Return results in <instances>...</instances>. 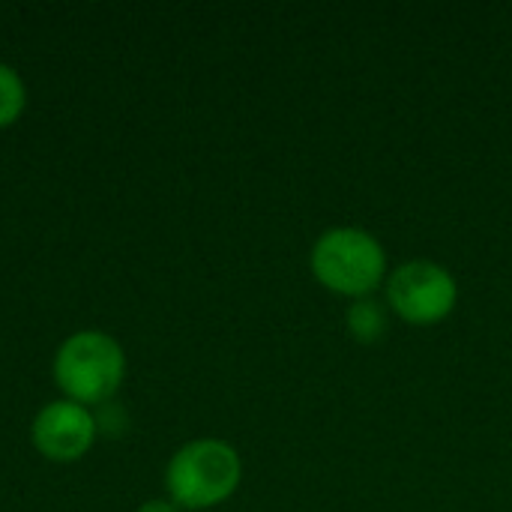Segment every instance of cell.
Instances as JSON below:
<instances>
[{
    "mask_svg": "<svg viewBox=\"0 0 512 512\" xmlns=\"http://www.w3.org/2000/svg\"><path fill=\"white\" fill-rule=\"evenodd\" d=\"M240 477L243 462L228 441L198 438L171 456L165 468V489L168 501L180 510H210L237 492Z\"/></svg>",
    "mask_w": 512,
    "mask_h": 512,
    "instance_id": "6da1fadb",
    "label": "cell"
},
{
    "mask_svg": "<svg viewBox=\"0 0 512 512\" xmlns=\"http://www.w3.org/2000/svg\"><path fill=\"white\" fill-rule=\"evenodd\" d=\"M312 276L339 297H372V291L387 279V252L375 234L339 225L324 231L309 255Z\"/></svg>",
    "mask_w": 512,
    "mask_h": 512,
    "instance_id": "7a4b0ae2",
    "label": "cell"
},
{
    "mask_svg": "<svg viewBox=\"0 0 512 512\" xmlns=\"http://www.w3.org/2000/svg\"><path fill=\"white\" fill-rule=\"evenodd\" d=\"M126 375V354L102 330H78L54 354V384L63 399L84 408L105 405L120 390Z\"/></svg>",
    "mask_w": 512,
    "mask_h": 512,
    "instance_id": "3957f363",
    "label": "cell"
},
{
    "mask_svg": "<svg viewBox=\"0 0 512 512\" xmlns=\"http://www.w3.org/2000/svg\"><path fill=\"white\" fill-rule=\"evenodd\" d=\"M387 303L390 309L414 327H432L450 318L459 303L456 276L429 258H414L399 264L387 276Z\"/></svg>",
    "mask_w": 512,
    "mask_h": 512,
    "instance_id": "277c9868",
    "label": "cell"
},
{
    "mask_svg": "<svg viewBox=\"0 0 512 512\" xmlns=\"http://www.w3.org/2000/svg\"><path fill=\"white\" fill-rule=\"evenodd\" d=\"M96 420L93 411L69 402V399H57L48 402L36 417H33V447L39 456H45L48 462H78L90 453L93 441H96Z\"/></svg>",
    "mask_w": 512,
    "mask_h": 512,
    "instance_id": "5b68a950",
    "label": "cell"
},
{
    "mask_svg": "<svg viewBox=\"0 0 512 512\" xmlns=\"http://www.w3.org/2000/svg\"><path fill=\"white\" fill-rule=\"evenodd\" d=\"M345 324H348V333L360 345H375L384 339V333L390 327V315H387L384 303H378L375 297H360L351 303Z\"/></svg>",
    "mask_w": 512,
    "mask_h": 512,
    "instance_id": "8992f818",
    "label": "cell"
},
{
    "mask_svg": "<svg viewBox=\"0 0 512 512\" xmlns=\"http://www.w3.org/2000/svg\"><path fill=\"white\" fill-rule=\"evenodd\" d=\"M27 105V87L21 81V75L9 66L0 63V129L12 126Z\"/></svg>",
    "mask_w": 512,
    "mask_h": 512,
    "instance_id": "52a82bcc",
    "label": "cell"
},
{
    "mask_svg": "<svg viewBox=\"0 0 512 512\" xmlns=\"http://www.w3.org/2000/svg\"><path fill=\"white\" fill-rule=\"evenodd\" d=\"M93 420H96V432L99 435H108V438H120L129 429V414H126L123 405L105 402V405H99V411L93 414Z\"/></svg>",
    "mask_w": 512,
    "mask_h": 512,
    "instance_id": "ba28073f",
    "label": "cell"
},
{
    "mask_svg": "<svg viewBox=\"0 0 512 512\" xmlns=\"http://www.w3.org/2000/svg\"><path fill=\"white\" fill-rule=\"evenodd\" d=\"M135 512H180V507H177L174 501H162V498H156V501L141 504Z\"/></svg>",
    "mask_w": 512,
    "mask_h": 512,
    "instance_id": "9c48e42d",
    "label": "cell"
}]
</instances>
